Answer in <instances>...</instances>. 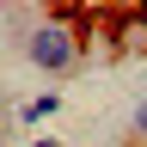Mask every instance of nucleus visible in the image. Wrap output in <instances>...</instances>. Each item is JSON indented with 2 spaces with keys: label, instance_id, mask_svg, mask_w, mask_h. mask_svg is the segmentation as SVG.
Segmentation results:
<instances>
[{
  "label": "nucleus",
  "instance_id": "obj_1",
  "mask_svg": "<svg viewBox=\"0 0 147 147\" xmlns=\"http://www.w3.org/2000/svg\"><path fill=\"white\" fill-rule=\"evenodd\" d=\"M25 55L43 74H67L74 61H80V37H74L61 18H43V25H31V37H25Z\"/></svg>",
  "mask_w": 147,
  "mask_h": 147
},
{
  "label": "nucleus",
  "instance_id": "obj_2",
  "mask_svg": "<svg viewBox=\"0 0 147 147\" xmlns=\"http://www.w3.org/2000/svg\"><path fill=\"white\" fill-rule=\"evenodd\" d=\"M55 104H61V98H55V92H43V98H31L18 117H25V123H43V117H55Z\"/></svg>",
  "mask_w": 147,
  "mask_h": 147
},
{
  "label": "nucleus",
  "instance_id": "obj_3",
  "mask_svg": "<svg viewBox=\"0 0 147 147\" xmlns=\"http://www.w3.org/2000/svg\"><path fill=\"white\" fill-rule=\"evenodd\" d=\"M135 141H147V98L135 104Z\"/></svg>",
  "mask_w": 147,
  "mask_h": 147
},
{
  "label": "nucleus",
  "instance_id": "obj_4",
  "mask_svg": "<svg viewBox=\"0 0 147 147\" xmlns=\"http://www.w3.org/2000/svg\"><path fill=\"white\" fill-rule=\"evenodd\" d=\"M31 147H61V141H49V135H43V141H31Z\"/></svg>",
  "mask_w": 147,
  "mask_h": 147
}]
</instances>
